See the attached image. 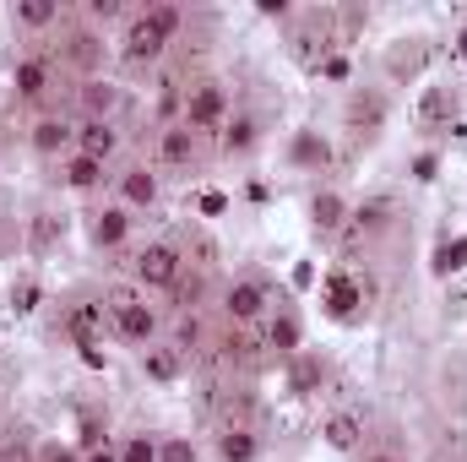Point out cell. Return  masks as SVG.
<instances>
[{
    "mask_svg": "<svg viewBox=\"0 0 467 462\" xmlns=\"http://www.w3.org/2000/svg\"><path fill=\"white\" fill-rule=\"evenodd\" d=\"M60 88H66V66H60L49 49H27V55H16V66H11V99H16L22 110L49 115V110L60 104Z\"/></svg>",
    "mask_w": 467,
    "mask_h": 462,
    "instance_id": "obj_1",
    "label": "cell"
},
{
    "mask_svg": "<svg viewBox=\"0 0 467 462\" xmlns=\"http://www.w3.org/2000/svg\"><path fill=\"white\" fill-rule=\"evenodd\" d=\"M104 310H109V332H115L119 343H130L136 353L163 338V316H158V305H147V294H141L136 283L109 289V294H104Z\"/></svg>",
    "mask_w": 467,
    "mask_h": 462,
    "instance_id": "obj_2",
    "label": "cell"
},
{
    "mask_svg": "<svg viewBox=\"0 0 467 462\" xmlns=\"http://www.w3.org/2000/svg\"><path fill=\"white\" fill-rule=\"evenodd\" d=\"M229 88L218 82V77H196V82H185V110L180 120L196 131V136H223V125H229Z\"/></svg>",
    "mask_w": 467,
    "mask_h": 462,
    "instance_id": "obj_3",
    "label": "cell"
},
{
    "mask_svg": "<svg viewBox=\"0 0 467 462\" xmlns=\"http://www.w3.org/2000/svg\"><path fill=\"white\" fill-rule=\"evenodd\" d=\"M180 272H185V250H180L174 239H152V245H141L136 261H130V283H136L141 294H169V289L180 283Z\"/></svg>",
    "mask_w": 467,
    "mask_h": 462,
    "instance_id": "obj_4",
    "label": "cell"
},
{
    "mask_svg": "<svg viewBox=\"0 0 467 462\" xmlns=\"http://www.w3.org/2000/svg\"><path fill=\"white\" fill-rule=\"evenodd\" d=\"M27 152H33V158H44V163L71 158V152H77V120L66 115V110L33 115V125H27Z\"/></svg>",
    "mask_w": 467,
    "mask_h": 462,
    "instance_id": "obj_5",
    "label": "cell"
},
{
    "mask_svg": "<svg viewBox=\"0 0 467 462\" xmlns=\"http://www.w3.org/2000/svg\"><path fill=\"white\" fill-rule=\"evenodd\" d=\"M223 316H229L234 327H261L272 316V289L261 278H234L229 289H223Z\"/></svg>",
    "mask_w": 467,
    "mask_h": 462,
    "instance_id": "obj_6",
    "label": "cell"
},
{
    "mask_svg": "<svg viewBox=\"0 0 467 462\" xmlns=\"http://www.w3.org/2000/svg\"><path fill=\"white\" fill-rule=\"evenodd\" d=\"M115 202L125 213H152L158 202H163V180H158V169H147V163H125L115 174Z\"/></svg>",
    "mask_w": 467,
    "mask_h": 462,
    "instance_id": "obj_7",
    "label": "cell"
},
{
    "mask_svg": "<svg viewBox=\"0 0 467 462\" xmlns=\"http://www.w3.org/2000/svg\"><path fill=\"white\" fill-rule=\"evenodd\" d=\"M66 71H77L82 82L88 77H99V66H104V38H99V27H88V22H77V27H66V38H60V55H55Z\"/></svg>",
    "mask_w": 467,
    "mask_h": 462,
    "instance_id": "obj_8",
    "label": "cell"
},
{
    "mask_svg": "<svg viewBox=\"0 0 467 462\" xmlns=\"http://www.w3.org/2000/svg\"><path fill=\"white\" fill-rule=\"evenodd\" d=\"M386 115H391V99H386L380 88H353L348 104H343V125H348L358 142L380 136V131H386Z\"/></svg>",
    "mask_w": 467,
    "mask_h": 462,
    "instance_id": "obj_9",
    "label": "cell"
},
{
    "mask_svg": "<svg viewBox=\"0 0 467 462\" xmlns=\"http://www.w3.org/2000/svg\"><path fill=\"white\" fill-rule=\"evenodd\" d=\"M202 142H207V136H196L185 120H174V125L158 131L152 158H158V169H196V163H202Z\"/></svg>",
    "mask_w": 467,
    "mask_h": 462,
    "instance_id": "obj_10",
    "label": "cell"
},
{
    "mask_svg": "<svg viewBox=\"0 0 467 462\" xmlns=\"http://www.w3.org/2000/svg\"><path fill=\"white\" fill-rule=\"evenodd\" d=\"M119 110H125V88H119L115 77L77 82V120H115L119 125Z\"/></svg>",
    "mask_w": 467,
    "mask_h": 462,
    "instance_id": "obj_11",
    "label": "cell"
},
{
    "mask_svg": "<svg viewBox=\"0 0 467 462\" xmlns=\"http://www.w3.org/2000/svg\"><path fill=\"white\" fill-rule=\"evenodd\" d=\"M82 229H88V245L93 250H119L130 239V229H136V213H125L119 202H104V207H93L82 218Z\"/></svg>",
    "mask_w": 467,
    "mask_h": 462,
    "instance_id": "obj_12",
    "label": "cell"
},
{
    "mask_svg": "<svg viewBox=\"0 0 467 462\" xmlns=\"http://www.w3.org/2000/svg\"><path fill=\"white\" fill-rule=\"evenodd\" d=\"M163 55H169V44L147 27L141 11H130V16H125V33H119V60H125V66H158Z\"/></svg>",
    "mask_w": 467,
    "mask_h": 462,
    "instance_id": "obj_13",
    "label": "cell"
},
{
    "mask_svg": "<svg viewBox=\"0 0 467 462\" xmlns=\"http://www.w3.org/2000/svg\"><path fill=\"white\" fill-rule=\"evenodd\" d=\"M60 327H66V338L77 348H99L104 327H109V310H104V299H71L66 316H60Z\"/></svg>",
    "mask_w": 467,
    "mask_h": 462,
    "instance_id": "obj_14",
    "label": "cell"
},
{
    "mask_svg": "<svg viewBox=\"0 0 467 462\" xmlns=\"http://www.w3.org/2000/svg\"><path fill=\"white\" fill-rule=\"evenodd\" d=\"M136 364H141V375L152 381V386H174L180 375H185V353L169 343V338H158V343H147L136 353Z\"/></svg>",
    "mask_w": 467,
    "mask_h": 462,
    "instance_id": "obj_15",
    "label": "cell"
},
{
    "mask_svg": "<svg viewBox=\"0 0 467 462\" xmlns=\"http://www.w3.org/2000/svg\"><path fill=\"white\" fill-rule=\"evenodd\" d=\"M104 180H115V174H109V163H99V158H88V152L60 158V185H66V191L93 196V191H104Z\"/></svg>",
    "mask_w": 467,
    "mask_h": 462,
    "instance_id": "obj_16",
    "label": "cell"
},
{
    "mask_svg": "<svg viewBox=\"0 0 467 462\" xmlns=\"http://www.w3.org/2000/svg\"><path fill=\"white\" fill-rule=\"evenodd\" d=\"M255 147H261V120L250 115V110L229 115L223 136H218V152H223V158H234V163H244V158H250Z\"/></svg>",
    "mask_w": 467,
    "mask_h": 462,
    "instance_id": "obj_17",
    "label": "cell"
},
{
    "mask_svg": "<svg viewBox=\"0 0 467 462\" xmlns=\"http://www.w3.org/2000/svg\"><path fill=\"white\" fill-rule=\"evenodd\" d=\"M77 152H88V158H99V163H115L119 125L115 120H77Z\"/></svg>",
    "mask_w": 467,
    "mask_h": 462,
    "instance_id": "obj_18",
    "label": "cell"
},
{
    "mask_svg": "<svg viewBox=\"0 0 467 462\" xmlns=\"http://www.w3.org/2000/svg\"><path fill=\"white\" fill-rule=\"evenodd\" d=\"M391 218H397V202L391 196H369V202H358L348 213V234L353 239H375V234L391 229Z\"/></svg>",
    "mask_w": 467,
    "mask_h": 462,
    "instance_id": "obj_19",
    "label": "cell"
},
{
    "mask_svg": "<svg viewBox=\"0 0 467 462\" xmlns=\"http://www.w3.org/2000/svg\"><path fill=\"white\" fill-rule=\"evenodd\" d=\"M348 213H353V207L337 196V191H316V196H310V224H316L321 239H332V234L348 229Z\"/></svg>",
    "mask_w": 467,
    "mask_h": 462,
    "instance_id": "obj_20",
    "label": "cell"
},
{
    "mask_svg": "<svg viewBox=\"0 0 467 462\" xmlns=\"http://www.w3.org/2000/svg\"><path fill=\"white\" fill-rule=\"evenodd\" d=\"M66 16H60V5L55 0H16L11 5V27L16 33H49V27H60Z\"/></svg>",
    "mask_w": 467,
    "mask_h": 462,
    "instance_id": "obj_21",
    "label": "cell"
},
{
    "mask_svg": "<svg viewBox=\"0 0 467 462\" xmlns=\"http://www.w3.org/2000/svg\"><path fill=\"white\" fill-rule=\"evenodd\" d=\"M218 457L223 462H255L261 457V436H255V430H250V425H223V430H218Z\"/></svg>",
    "mask_w": 467,
    "mask_h": 462,
    "instance_id": "obj_22",
    "label": "cell"
},
{
    "mask_svg": "<svg viewBox=\"0 0 467 462\" xmlns=\"http://www.w3.org/2000/svg\"><path fill=\"white\" fill-rule=\"evenodd\" d=\"M141 16H147V27H152L163 44H180V33H185V5L158 0V5H141Z\"/></svg>",
    "mask_w": 467,
    "mask_h": 462,
    "instance_id": "obj_23",
    "label": "cell"
},
{
    "mask_svg": "<svg viewBox=\"0 0 467 462\" xmlns=\"http://www.w3.org/2000/svg\"><path fill=\"white\" fill-rule=\"evenodd\" d=\"M202 299H207V272L185 267V272H180V283L169 289V305H174V316H191V310H202Z\"/></svg>",
    "mask_w": 467,
    "mask_h": 462,
    "instance_id": "obj_24",
    "label": "cell"
},
{
    "mask_svg": "<svg viewBox=\"0 0 467 462\" xmlns=\"http://www.w3.org/2000/svg\"><path fill=\"white\" fill-rule=\"evenodd\" d=\"M261 327H266V348L272 353H299V316L294 310H272Z\"/></svg>",
    "mask_w": 467,
    "mask_h": 462,
    "instance_id": "obj_25",
    "label": "cell"
},
{
    "mask_svg": "<svg viewBox=\"0 0 467 462\" xmlns=\"http://www.w3.org/2000/svg\"><path fill=\"white\" fill-rule=\"evenodd\" d=\"M321 436H327L332 452H358V446H364V419H358V414H332Z\"/></svg>",
    "mask_w": 467,
    "mask_h": 462,
    "instance_id": "obj_26",
    "label": "cell"
},
{
    "mask_svg": "<svg viewBox=\"0 0 467 462\" xmlns=\"http://www.w3.org/2000/svg\"><path fill=\"white\" fill-rule=\"evenodd\" d=\"M288 158H294L299 169H327V163H332V147H327L321 131H299L294 147H288Z\"/></svg>",
    "mask_w": 467,
    "mask_h": 462,
    "instance_id": "obj_27",
    "label": "cell"
},
{
    "mask_svg": "<svg viewBox=\"0 0 467 462\" xmlns=\"http://www.w3.org/2000/svg\"><path fill=\"white\" fill-rule=\"evenodd\" d=\"M169 343L180 348L185 359H191V353H202V348H207V321H202V310H191V316H174V327H169Z\"/></svg>",
    "mask_w": 467,
    "mask_h": 462,
    "instance_id": "obj_28",
    "label": "cell"
},
{
    "mask_svg": "<svg viewBox=\"0 0 467 462\" xmlns=\"http://www.w3.org/2000/svg\"><path fill=\"white\" fill-rule=\"evenodd\" d=\"M451 115H457V88H446V82L424 88V99H419V120L441 125V120H451Z\"/></svg>",
    "mask_w": 467,
    "mask_h": 462,
    "instance_id": "obj_29",
    "label": "cell"
},
{
    "mask_svg": "<svg viewBox=\"0 0 467 462\" xmlns=\"http://www.w3.org/2000/svg\"><path fill=\"white\" fill-rule=\"evenodd\" d=\"M358 299H364V289L353 283L348 272H337V278L327 283V310H332L337 321H348V316H353V305H358Z\"/></svg>",
    "mask_w": 467,
    "mask_h": 462,
    "instance_id": "obj_30",
    "label": "cell"
},
{
    "mask_svg": "<svg viewBox=\"0 0 467 462\" xmlns=\"http://www.w3.org/2000/svg\"><path fill=\"white\" fill-rule=\"evenodd\" d=\"M180 250H185V267H196V272H213V267H218V239H213V234L196 229Z\"/></svg>",
    "mask_w": 467,
    "mask_h": 462,
    "instance_id": "obj_31",
    "label": "cell"
},
{
    "mask_svg": "<svg viewBox=\"0 0 467 462\" xmlns=\"http://www.w3.org/2000/svg\"><path fill=\"white\" fill-rule=\"evenodd\" d=\"M119 462H158V436H147V430L125 436L119 441Z\"/></svg>",
    "mask_w": 467,
    "mask_h": 462,
    "instance_id": "obj_32",
    "label": "cell"
},
{
    "mask_svg": "<svg viewBox=\"0 0 467 462\" xmlns=\"http://www.w3.org/2000/svg\"><path fill=\"white\" fill-rule=\"evenodd\" d=\"M158 462H202L191 436H158Z\"/></svg>",
    "mask_w": 467,
    "mask_h": 462,
    "instance_id": "obj_33",
    "label": "cell"
},
{
    "mask_svg": "<svg viewBox=\"0 0 467 462\" xmlns=\"http://www.w3.org/2000/svg\"><path fill=\"white\" fill-rule=\"evenodd\" d=\"M457 267H467V239H451L435 250V272H457Z\"/></svg>",
    "mask_w": 467,
    "mask_h": 462,
    "instance_id": "obj_34",
    "label": "cell"
},
{
    "mask_svg": "<svg viewBox=\"0 0 467 462\" xmlns=\"http://www.w3.org/2000/svg\"><path fill=\"white\" fill-rule=\"evenodd\" d=\"M316 375H321V364H316V359H310V353H305V348H299V370H294V386H299V392H305V386H310V381H316Z\"/></svg>",
    "mask_w": 467,
    "mask_h": 462,
    "instance_id": "obj_35",
    "label": "cell"
},
{
    "mask_svg": "<svg viewBox=\"0 0 467 462\" xmlns=\"http://www.w3.org/2000/svg\"><path fill=\"white\" fill-rule=\"evenodd\" d=\"M38 462H82V452H71V446H38Z\"/></svg>",
    "mask_w": 467,
    "mask_h": 462,
    "instance_id": "obj_36",
    "label": "cell"
},
{
    "mask_svg": "<svg viewBox=\"0 0 467 462\" xmlns=\"http://www.w3.org/2000/svg\"><path fill=\"white\" fill-rule=\"evenodd\" d=\"M321 77H332V82H343V77H348V60H343V55H332V60H321Z\"/></svg>",
    "mask_w": 467,
    "mask_h": 462,
    "instance_id": "obj_37",
    "label": "cell"
},
{
    "mask_svg": "<svg viewBox=\"0 0 467 462\" xmlns=\"http://www.w3.org/2000/svg\"><path fill=\"white\" fill-rule=\"evenodd\" d=\"M223 207H229V196H218V191H207V196H202V218H218Z\"/></svg>",
    "mask_w": 467,
    "mask_h": 462,
    "instance_id": "obj_38",
    "label": "cell"
},
{
    "mask_svg": "<svg viewBox=\"0 0 467 462\" xmlns=\"http://www.w3.org/2000/svg\"><path fill=\"white\" fill-rule=\"evenodd\" d=\"M33 299H38V289H33V283H22V289H11V305H16V310H33Z\"/></svg>",
    "mask_w": 467,
    "mask_h": 462,
    "instance_id": "obj_39",
    "label": "cell"
},
{
    "mask_svg": "<svg viewBox=\"0 0 467 462\" xmlns=\"http://www.w3.org/2000/svg\"><path fill=\"white\" fill-rule=\"evenodd\" d=\"M82 462H119V446H99V452H82Z\"/></svg>",
    "mask_w": 467,
    "mask_h": 462,
    "instance_id": "obj_40",
    "label": "cell"
},
{
    "mask_svg": "<svg viewBox=\"0 0 467 462\" xmlns=\"http://www.w3.org/2000/svg\"><path fill=\"white\" fill-rule=\"evenodd\" d=\"M358 462H402V457H397V452H386V446H375V452H364Z\"/></svg>",
    "mask_w": 467,
    "mask_h": 462,
    "instance_id": "obj_41",
    "label": "cell"
},
{
    "mask_svg": "<svg viewBox=\"0 0 467 462\" xmlns=\"http://www.w3.org/2000/svg\"><path fill=\"white\" fill-rule=\"evenodd\" d=\"M457 55H462V60H467V27H462V33H457Z\"/></svg>",
    "mask_w": 467,
    "mask_h": 462,
    "instance_id": "obj_42",
    "label": "cell"
},
{
    "mask_svg": "<svg viewBox=\"0 0 467 462\" xmlns=\"http://www.w3.org/2000/svg\"><path fill=\"white\" fill-rule=\"evenodd\" d=\"M0 462H5V446H0Z\"/></svg>",
    "mask_w": 467,
    "mask_h": 462,
    "instance_id": "obj_43",
    "label": "cell"
}]
</instances>
